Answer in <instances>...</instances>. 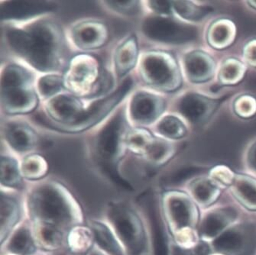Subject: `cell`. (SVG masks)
Segmentation results:
<instances>
[{
	"instance_id": "cell-1",
	"label": "cell",
	"mask_w": 256,
	"mask_h": 255,
	"mask_svg": "<svg viewBox=\"0 0 256 255\" xmlns=\"http://www.w3.org/2000/svg\"><path fill=\"white\" fill-rule=\"evenodd\" d=\"M7 40L16 53L40 72H52L60 64L63 40L58 28L52 23H37L27 31L10 30Z\"/></svg>"
},
{
	"instance_id": "cell-2",
	"label": "cell",
	"mask_w": 256,
	"mask_h": 255,
	"mask_svg": "<svg viewBox=\"0 0 256 255\" xmlns=\"http://www.w3.org/2000/svg\"><path fill=\"white\" fill-rule=\"evenodd\" d=\"M163 211L174 243L192 247L200 240L198 232L200 210L184 190H168L162 199Z\"/></svg>"
},
{
	"instance_id": "cell-3",
	"label": "cell",
	"mask_w": 256,
	"mask_h": 255,
	"mask_svg": "<svg viewBox=\"0 0 256 255\" xmlns=\"http://www.w3.org/2000/svg\"><path fill=\"white\" fill-rule=\"evenodd\" d=\"M140 74L147 85L162 92H176L183 86L182 66L168 52L152 50L144 54Z\"/></svg>"
},
{
	"instance_id": "cell-4",
	"label": "cell",
	"mask_w": 256,
	"mask_h": 255,
	"mask_svg": "<svg viewBox=\"0 0 256 255\" xmlns=\"http://www.w3.org/2000/svg\"><path fill=\"white\" fill-rule=\"evenodd\" d=\"M2 104L6 112L20 115L32 112L38 106L32 76L17 65L7 66L2 75Z\"/></svg>"
},
{
	"instance_id": "cell-5",
	"label": "cell",
	"mask_w": 256,
	"mask_h": 255,
	"mask_svg": "<svg viewBox=\"0 0 256 255\" xmlns=\"http://www.w3.org/2000/svg\"><path fill=\"white\" fill-rule=\"evenodd\" d=\"M142 31L150 40L174 46L192 44L200 37L198 24L185 22L174 16H148L143 22Z\"/></svg>"
},
{
	"instance_id": "cell-6",
	"label": "cell",
	"mask_w": 256,
	"mask_h": 255,
	"mask_svg": "<svg viewBox=\"0 0 256 255\" xmlns=\"http://www.w3.org/2000/svg\"><path fill=\"white\" fill-rule=\"evenodd\" d=\"M210 244L216 254L256 255V214L244 216Z\"/></svg>"
},
{
	"instance_id": "cell-7",
	"label": "cell",
	"mask_w": 256,
	"mask_h": 255,
	"mask_svg": "<svg viewBox=\"0 0 256 255\" xmlns=\"http://www.w3.org/2000/svg\"><path fill=\"white\" fill-rule=\"evenodd\" d=\"M230 96L226 94L214 97L198 91H186L178 98L175 111L188 126L204 127L212 120Z\"/></svg>"
},
{
	"instance_id": "cell-8",
	"label": "cell",
	"mask_w": 256,
	"mask_h": 255,
	"mask_svg": "<svg viewBox=\"0 0 256 255\" xmlns=\"http://www.w3.org/2000/svg\"><path fill=\"white\" fill-rule=\"evenodd\" d=\"M32 214L42 222L57 227L68 224L72 220V207L64 195L53 186H44L33 194Z\"/></svg>"
},
{
	"instance_id": "cell-9",
	"label": "cell",
	"mask_w": 256,
	"mask_h": 255,
	"mask_svg": "<svg viewBox=\"0 0 256 255\" xmlns=\"http://www.w3.org/2000/svg\"><path fill=\"white\" fill-rule=\"evenodd\" d=\"M132 86V80L130 78L126 80L115 92H112L109 96L105 97L102 100L94 102L88 110H85L82 120L75 124L64 126L42 117H39L38 120L41 122L42 124H47L49 127H52L54 130L59 132L69 133L82 132L104 120L114 110V107L116 106L124 100L125 96L130 92Z\"/></svg>"
},
{
	"instance_id": "cell-10",
	"label": "cell",
	"mask_w": 256,
	"mask_h": 255,
	"mask_svg": "<svg viewBox=\"0 0 256 255\" xmlns=\"http://www.w3.org/2000/svg\"><path fill=\"white\" fill-rule=\"evenodd\" d=\"M242 210L234 200L224 204L218 202L214 206L201 211L198 227L200 238L211 242L244 216Z\"/></svg>"
},
{
	"instance_id": "cell-11",
	"label": "cell",
	"mask_w": 256,
	"mask_h": 255,
	"mask_svg": "<svg viewBox=\"0 0 256 255\" xmlns=\"http://www.w3.org/2000/svg\"><path fill=\"white\" fill-rule=\"evenodd\" d=\"M101 70L94 56L78 55L72 59L65 72L64 86L76 95L89 96L99 79Z\"/></svg>"
},
{
	"instance_id": "cell-12",
	"label": "cell",
	"mask_w": 256,
	"mask_h": 255,
	"mask_svg": "<svg viewBox=\"0 0 256 255\" xmlns=\"http://www.w3.org/2000/svg\"><path fill=\"white\" fill-rule=\"evenodd\" d=\"M110 218L126 248L132 255H140L146 248L144 228L138 216L124 206L111 207Z\"/></svg>"
},
{
	"instance_id": "cell-13",
	"label": "cell",
	"mask_w": 256,
	"mask_h": 255,
	"mask_svg": "<svg viewBox=\"0 0 256 255\" xmlns=\"http://www.w3.org/2000/svg\"><path fill=\"white\" fill-rule=\"evenodd\" d=\"M182 73L189 84L202 85L214 79L218 72V62L209 52L202 48H194L182 55Z\"/></svg>"
},
{
	"instance_id": "cell-14",
	"label": "cell",
	"mask_w": 256,
	"mask_h": 255,
	"mask_svg": "<svg viewBox=\"0 0 256 255\" xmlns=\"http://www.w3.org/2000/svg\"><path fill=\"white\" fill-rule=\"evenodd\" d=\"M126 134L124 114L118 113L99 134L96 146L100 157L106 162L117 160L124 148Z\"/></svg>"
},
{
	"instance_id": "cell-15",
	"label": "cell",
	"mask_w": 256,
	"mask_h": 255,
	"mask_svg": "<svg viewBox=\"0 0 256 255\" xmlns=\"http://www.w3.org/2000/svg\"><path fill=\"white\" fill-rule=\"evenodd\" d=\"M163 97L148 92H138L130 105L132 118L140 124H150L157 121L166 111Z\"/></svg>"
},
{
	"instance_id": "cell-16",
	"label": "cell",
	"mask_w": 256,
	"mask_h": 255,
	"mask_svg": "<svg viewBox=\"0 0 256 255\" xmlns=\"http://www.w3.org/2000/svg\"><path fill=\"white\" fill-rule=\"evenodd\" d=\"M46 110L52 121L64 126L78 122L85 112L83 105L76 97L66 95L54 97Z\"/></svg>"
},
{
	"instance_id": "cell-17",
	"label": "cell",
	"mask_w": 256,
	"mask_h": 255,
	"mask_svg": "<svg viewBox=\"0 0 256 255\" xmlns=\"http://www.w3.org/2000/svg\"><path fill=\"white\" fill-rule=\"evenodd\" d=\"M225 190L208 174L194 180L188 184L184 190L200 211L208 210L218 204Z\"/></svg>"
},
{
	"instance_id": "cell-18",
	"label": "cell",
	"mask_w": 256,
	"mask_h": 255,
	"mask_svg": "<svg viewBox=\"0 0 256 255\" xmlns=\"http://www.w3.org/2000/svg\"><path fill=\"white\" fill-rule=\"evenodd\" d=\"M236 36V24L226 17H220L211 22L205 32V39L208 46L216 50H224L230 48L234 44Z\"/></svg>"
},
{
	"instance_id": "cell-19",
	"label": "cell",
	"mask_w": 256,
	"mask_h": 255,
	"mask_svg": "<svg viewBox=\"0 0 256 255\" xmlns=\"http://www.w3.org/2000/svg\"><path fill=\"white\" fill-rule=\"evenodd\" d=\"M109 32L105 24L98 22H85L74 28L72 38L78 48L84 50L100 48L106 43Z\"/></svg>"
},
{
	"instance_id": "cell-20",
	"label": "cell",
	"mask_w": 256,
	"mask_h": 255,
	"mask_svg": "<svg viewBox=\"0 0 256 255\" xmlns=\"http://www.w3.org/2000/svg\"><path fill=\"white\" fill-rule=\"evenodd\" d=\"M56 5L47 1H8L1 6V18L22 20L49 12Z\"/></svg>"
},
{
	"instance_id": "cell-21",
	"label": "cell",
	"mask_w": 256,
	"mask_h": 255,
	"mask_svg": "<svg viewBox=\"0 0 256 255\" xmlns=\"http://www.w3.org/2000/svg\"><path fill=\"white\" fill-rule=\"evenodd\" d=\"M226 191L245 211L256 214V178L248 174L236 173Z\"/></svg>"
},
{
	"instance_id": "cell-22",
	"label": "cell",
	"mask_w": 256,
	"mask_h": 255,
	"mask_svg": "<svg viewBox=\"0 0 256 255\" xmlns=\"http://www.w3.org/2000/svg\"><path fill=\"white\" fill-rule=\"evenodd\" d=\"M212 166L208 165L198 164H185L173 170L164 178V184L170 186L169 190H184L188 184L192 180L208 174Z\"/></svg>"
},
{
	"instance_id": "cell-23",
	"label": "cell",
	"mask_w": 256,
	"mask_h": 255,
	"mask_svg": "<svg viewBox=\"0 0 256 255\" xmlns=\"http://www.w3.org/2000/svg\"><path fill=\"white\" fill-rule=\"evenodd\" d=\"M172 2L174 16L190 24L201 22L214 12L211 6L199 4L195 1L177 0Z\"/></svg>"
},
{
	"instance_id": "cell-24",
	"label": "cell",
	"mask_w": 256,
	"mask_h": 255,
	"mask_svg": "<svg viewBox=\"0 0 256 255\" xmlns=\"http://www.w3.org/2000/svg\"><path fill=\"white\" fill-rule=\"evenodd\" d=\"M247 70L248 66L244 60L235 56H228L220 64L216 76L220 86H236L244 80Z\"/></svg>"
},
{
	"instance_id": "cell-25",
	"label": "cell",
	"mask_w": 256,
	"mask_h": 255,
	"mask_svg": "<svg viewBox=\"0 0 256 255\" xmlns=\"http://www.w3.org/2000/svg\"><path fill=\"white\" fill-rule=\"evenodd\" d=\"M138 56L136 37L130 36L118 48L115 54L116 72L118 78L125 76L134 68L136 64Z\"/></svg>"
},
{
	"instance_id": "cell-26",
	"label": "cell",
	"mask_w": 256,
	"mask_h": 255,
	"mask_svg": "<svg viewBox=\"0 0 256 255\" xmlns=\"http://www.w3.org/2000/svg\"><path fill=\"white\" fill-rule=\"evenodd\" d=\"M6 138L8 144L20 152L31 150L38 142L37 136L31 128L18 123L10 124L7 128Z\"/></svg>"
},
{
	"instance_id": "cell-27",
	"label": "cell",
	"mask_w": 256,
	"mask_h": 255,
	"mask_svg": "<svg viewBox=\"0 0 256 255\" xmlns=\"http://www.w3.org/2000/svg\"><path fill=\"white\" fill-rule=\"evenodd\" d=\"M178 147L167 139L156 138L144 154L146 158L152 164L162 166L174 157Z\"/></svg>"
},
{
	"instance_id": "cell-28",
	"label": "cell",
	"mask_w": 256,
	"mask_h": 255,
	"mask_svg": "<svg viewBox=\"0 0 256 255\" xmlns=\"http://www.w3.org/2000/svg\"><path fill=\"white\" fill-rule=\"evenodd\" d=\"M158 133L163 138L169 140H178L184 138L189 132L188 124L178 116H164L158 122Z\"/></svg>"
},
{
	"instance_id": "cell-29",
	"label": "cell",
	"mask_w": 256,
	"mask_h": 255,
	"mask_svg": "<svg viewBox=\"0 0 256 255\" xmlns=\"http://www.w3.org/2000/svg\"><path fill=\"white\" fill-rule=\"evenodd\" d=\"M92 232L98 244L110 255H124L112 233L106 226L100 223L92 224Z\"/></svg>"
},
{
	"instance_id": "cell-30",
	"label": "cell",
	"mask_w": 256,
	"mask_h": 255,
	"mask_svg": "<svg viewBox=\"0 0 256 255\" xmlns=\"http://www.w3.org/2000/svg\"><path fill=\"white\" fill-rule=\"evenodd\" d=\"M8 249L16 254H32L36 250V246L28 230L26 228L18 230L10 240Z\"/></svg>"
},
{
	"instance_id": "cell-31",
	"label": "cell",
	"mask_w": 256,
	"mask_h": 255,
	"mask_svg": "<svg viewBox=\"0 0 256 255\" xmlns=\"http://www.w3.org/2000/svg\"><path fill=\"white\" fill-rule=\"evenodd\" d=\"M154 138L156 137L150 131L144 128H136L127 133L126 144L132 152L144 154Z\"/></svg>"
},
{
	"instance_id": "cell-32",
	"label": "cell",
	"mask_w": 256,
	"mask_h": 255,
	"mask_svg": "<svg viewBox=\"0 0 256 255\" xmlns=\"http://www.w3.org/2000/svg\"><path fill=\"white\" fill-rule=\"evenodd\" d=\"M232 110L236 116L248 120L256 115V98L248 94H242L234 98Z\"/></svg>"
},
{
	"instance_id": "cell-33",
	"label": "cell",
	"mask_w": 256,
	"mask_h": 255,
	"mask_svg": "<svg viewBox=\"0 0 256 255\" xmlns=\"http://www.w3.org/2000/svg\"><path fill=\"white\" fill-rule=\"evenodd\" d=\"M22 170L26 178L32 180L38 179L47 173V162L40 155H30L22 162Z\"/></svg>"
},
{
	"instance_id": "cell-34",
	"label": "cell",
	"mask_w": 256,
	"mask_h": 255,
	"mask_svg": "<svg viewBox=\"0 0 256 255\" xmlns=\"http://www.w3.org/2000/svg\"><path fill=\"white\" fill-rule=\"evenodd\" d=\"M1 220H2V237L6 236L18 218V208L16 202L8 197H2Z\"/></svg>"
},
{
	"instance_id": "cell-35",
	"label": "cell",
	"mask_w": 256,
	"mask_h": 255,
	"mask_svg": "<svg viewBox=\"0 0 256 255\" xmlns=\"http://www.w3.org/2000/svg\"><path fill=\"white\" fill-rule=\"evenodd\" d=\"M1 181L4 186L18 188L21 184V176L16 162L8 157L1 158Z\"/></svg>"
},
{
	"instance_id": "cell-36",
	"label": "cell",
	"mask_w": 256,
	"mask_h": 255,
	"mask_svg": "<svg viewBox=\"0 0 256 255\" xmlns=\"http://www.w3.org/2000/svg\"><path fill=\"white\" fill-rule=\"evenodd\" d=\"M38 238L46 248H56L62 242V236L56 226L42 222L37 227Z\"/></svg>"
},
{
	"instance_id": "cell-37",
	"label": "cell",
	"mask_w": 256,
	"mask_h": 255,
	"mask_svg": "<svg viewBox=\"0 0 256 255\" xmlns=\"http://www.w3.org/2000/svg\"><path fill=\"white\" fill-rule=\"evenodd\" d=\"M236 174V172H234L228 166L218 164L210 168L208 176L227 190L234 182Z\"/></svg>"
},
{
	"instance_id": "cell-38",
	"label": "cell",
	"mask_w": 256,
	"mask_h": 255,
	"mask_svg": "<svg viewBox=\"0 0 256 255\" xmlns=\"http://www.w3.org/2000/svg\"><path fill=\"white\" fill-rule=\"evenodd\" d=\"M63 86V78L57 75H48L43 76L38 82L39 94L44 98L56 95L60 92Z\"/></svg>"
},
{
	"instance_id": "cell-39",
	"label": "cell",
	"mask_w": 256,
	"mask_h": 255,
	"mask_svg": "<svg viewBox=\"0 0 256 255\" xmlns=\"http://www.w3.org/2000/svg\"><path fill=\"white\" fill-rule=\"evenodd\" d=\"M214 254L210 242L200 240L192 247L184 248L173 243L170 247V255H210Z\"/></svg>"
},
{
	"instance_id": "cell-40",
	"label": "cell",
	"mask_w": 256,
	"mask_h": 255,
	"mask_svg": "<svg viewBox=\"0 0 256 255\" xmlns=\"http://www.w3.org/2000/svg\"><path fill=\"white\" fill-rule=\"evenodd\" d=\"M92 232L86 228H76L70 236V246L76 252L88 250L92 242Z\"/></svg>"
},
{
	"instance_id": "cell-41",
	"label": "cell",
	"mask_w": 256,
	"mask_h": 255,
	"mask_svg": "<svg viewBox=\"0 0 256 255\" xmlns=\"http://www.w3.org/2000/svg\"><path fill=\"white\" fill-rule=\"evenodd\" d=\"M244 162L247 174L256 178V138L247 146L244 153Z\"/></svg>"
},
{
	"instance_id": "cell-42",
	"label": "cell",
	"mask_w": 256,
	"mask_h": 255,
	"mask_svg": "<svg viewBox=\"0 0 256 255\" xmlns=\"http://www.w3.org/2000/svg\"><path fill=\"white\" fill-rule=\"evenodd\" d=\"M112 85V80L110 74L101 70L100 75L98 82L95 84L92 92L90 94L89 97H95L102 95L109 90Z\"/></svg>"
},
{
	"instance_id": "cell-43",
	"label": "cell",
	"mask_w": 256,
	"mask_h": 255,
	"mask_svg": "<svg viewBox=\"0 0 256 255\" xmlns=\"http://www.w3.org/2000/svg\"><path fill=\"white\" fill-rule=\"evenodd\" d=\"M242 58L247 66L256 68V38L252 39L244 44Z\"/></svg>"
},
{
	"instance_id": "cell-44",
	"label": "cell",
	"mask_w": 256,
	"mask_h": 255,
	"mask_svg": "<svg viewBox=\"0 0 256 255\" xmlns=\"http://www.w3.org/2000/svg\"><path fill=\"white\" fill-rule=\"evenodd\" d=\"M148 6L156 15L174 16L172 1H148Z\"/></svg>"
},
{
	"instance_id": "cell-45",
	"label": "cell",
	"mask_w": 256,
	"mask_h": 255,
	"mask_svg": "<svg viewBox=\"0 0 256 255\" xmlns=\"http://www.w3.org/2000/svg\"><path fill=\"white\" fill-rule=\"evenodd\" d=\"M106 2L116 11L125 14H134L138 11V2L136 1H108Z\"/></svg>"
},
{
	"instance_id": "cell-46",
	"label": "cell",
	"mask_w": 256,
	"mask_h": 255,
	"mask_svg": "<svg viewBox=\"0 0 256 255\" xmlns=\"http://www.w3.org/2000/svg\"><path fill=\"white\" fill-rule=\"evenodd\" d=\"M246 2L250 8L256 10V0H250V1H246Z\"/></svg>"
},
{
	"instance_id": "cell-47",
	"label": "cell",
	"mask_w": 256,
	"mask_h": 255,
	"mask_svg": "<svg viewBox=\"0 0 256 255\" xmlns=\"http://www.w3.org/2000/svg\"><path fill=\"white\" fill-rule=\"evenodd\" d=\"M91 255H101V254H91Z\"/></svg>"
},
{
	"instance_id": "cell-48",
	"label": "cell",
	"mask_w": 256,
	"mask_h": 255,
	"mask_svg": "<svg viewBox=\"0 0 256 255\" xmlns=\"http://www.w3.org/2000/svg\"><path fill=\"white\" fill-rule=\"evenodd\" d=\"M210 255H220V254H210Z\"/></svg>"
}]
</instances>
